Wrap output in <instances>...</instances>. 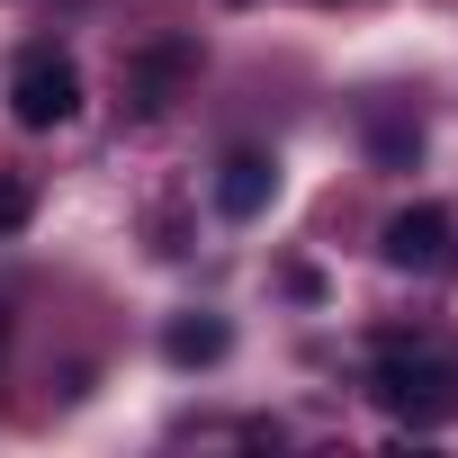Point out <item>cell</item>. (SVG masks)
<instances>
[{
    "label": "cell",
    "instance_id": "1",
    "mask_svg": "<svg viewBox=\"0 0 458 458\" xmlns=\"http://www.w3.org/2000/svg\"><path fill=\"white\" fill-rule=\"evenodd\" d=\"M369 395H377L395 422L431 431V422H449V413H458V360H449V351H431V342H386V351H377V369H369Z\"/></svg>",
    "mask_w": 458,
    "mask_h": 458
},
{
    "label": "cell",
    "instance_id": "2",
    "mask_svg": "<svg viewBox=\"0 0 458 458\" xmlns=\"http://www.w3.org/2000/svg\"><path fill=\"white\" fill-rule=\"evenodd\" d=\"M10 117H19L28 135L72 126V117H81V64H72V55H55V46L19 55V72H10Z\"/></svg>",
    "mask_w": 458,
    "mask_h": 458
},
{
    "label": "cell",
    "instance_id": "3",
    "mask_svg": "<svg viewBox=\"0 0 458 458\" xmlns=\"http://www.w3.org/2000/svg\"><path fill=\"white\" fill-rule=\"evenodd\" d=\"M377 252H386V270H404V279H449V270H458V216H449V207H395L386 234H377Z\"/></svg>",
    "mask_w": 458,
    "mask_h": 458
},
{
    "label": "cell",
    "instance_id": "4",
    "mask_svg": "<svg viewBox=\"0 0 458 458\" xmlns=\"http://www.w3.org/2000/svg\"><path fill=\"white\" fill-rule=\"evenodd\" d=\"M198 81V37H153L126 55L117 90H126V117H171V99Z\"/></svg>",
    "mask_w": 458,
    "mask_h": 458
},
{
    "label": "cell",
    "instance_id": "5",
    "mask_svg": "<svg viewBox=\"0 0 458 458\" xmlns=\"http://www.w3.org/2000/svg\"><path fill=\"white\" fill-rule=\"evenodd\" d=\"M270 198H279V153L243 144V153H225V162H216V216H225V225H252Z\"/></svg>",
    "mask_w": 458,
    "mask_h": 458
},
{
    "label": "cell",
    "instance_id": "6",
    "mask_svg": "<svg viewBox=\"0 0 458 458\" xmlns=\"http://www.w3.org/2000/svg\"><path fill=\"white\" fill-rule=\"evenodd\" d=\"M225 342H234V333H225V315H180V324L162 333V360H171V369H216Z\"/></svg>",
    "mask_w": 458,
    "mask_h": 458
},
{
    "label": "cell",
    "instance_id": "7",
    "mask_svg": "<svg viewBox=\"0 0 458 458\" xmlns=\"http://www.w3.org/2000/svg\"><path fill=\"white\" fill-rule=\"evenodd\" d=\"M28 216H37V189L19 171H0V234H28Z\"/></svg>",
    "mask_w": 458,
    "mask_h": 458
},
{
    "label": "cell",
    "instance_id": "8",
    "mask_svg": "<svg viewBox=\"0 0 458 458\" xmlns=\"http://www.w3.org/2000/svg\"><path fill=\"white\" fill-rule=\"evenodd\" d=\"M369 144H377V162H413V153H422V126H395V117H369Z\"/></svg>",
    "mask_w": 458,
    "mask_h": 458
},
{
    "label": "cell",
    "instance_id": "9",
    "mask_svg": "<svg viewBox=\"0 0 458 458\" xmlns=\"http://www.w3.org/2000/svg\"><path fill=\"white\" fill-rule=\"evenodd\" d=\"M0 342H10V324H0Z\"/></svg>",
    "mask_w": 458,
    "mask_h": 458
}]
</instances>
